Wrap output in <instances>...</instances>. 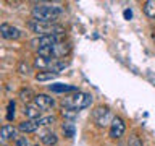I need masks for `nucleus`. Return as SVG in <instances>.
<instances>
[{"label":"nucleus","instance_id":"f257e3e1","mask_svg":"<svg viewBox=\"0 0 155 146\" xmlns=\"http://www.w3.org/2000/svg\"><path fill=\"white\" fill-rule=\"evenodd\" d=\"M32 18L34 21L41 23H55L57 18L63 15V8L60 5H52V3H39L32 8Z\"/></svg>","mask_w":155,"mask_h":146},{"label":"nucleus","instance_id":"f03ea898","mask_svg":"<svg viewBox=\"0 0 155 146\" xmlns=\"http://www.w3.org/2000/svg\"><path fill=\"white\" fill-rule=\"evenodd\" d=\"M61 104H63V107H66V109H73V110L79 112L82 109L91 107L92 94H89V92H82V91H76V92H73V94L66 96Z\"/></svg>","mask_w":155,"mask_h":146},{"label":"nucleus","instance_id":"7ed1b4c3","mask_svg":"<svg viewBox=\"0 0 155 146\" xmlns=\"http://www.w3.org/2000/svg\"><path fill=\"white\" fill-rule=\"evenodd\" d=\"M28 28L39 36H63L65 34V26L58 23H41L32 19L28 23Z\"/></svg>","mask_w":155,"mask_h":146},{"label":"nucleus","instance_id":"20e7f679","mask_svg":"<svg viewBox=\"0 0 155 146\" xmlns=\"http://www.w3.org/2000/svg\"><path fill=\"white\" fill-rule=\"evenodd\" d=\"M92 117H94L95 123L99 127H107V125H111L115 115L111 114V110L108 107H104V106H99L97 109L92 112Z\"/></svg>","mask_w":155,"mask_h":146},{"label":"nucleus","instance_id":"39448f33","mask_svg":"<svg viewBox=\"0 0 155 146\" xmlns=\"http://www.w3.org/2000/svg\"><path fill=\"white\" fill-rule=\"evenodd\" d=\"M0 36L7 39V41H16V39L23 36V31L10 23H2L0 24Z\"/></svg>","mask_w":155,"mask_h":146},{"label":"nucleus","instance_id":"423d86ee","mask_svg":"<svg viewBox=\"0 0 155 146\" xmlns=\"http://www.w3.org/2000/svg\"><path fill=\"white\" fill-rule=\"evenodd\" d=\"M124 131H126L124 120L121 119V117H116L115 115V119H113V122H111V125H110V138L120 140L121 136L124 135Z\"/></svg>","mask_w":155,"mask_h":146},{"label":"nucleus","instance_id":"0eeeda50","mask_svg":"<svg viewBox=\"0 0 155 146\" xmlns=\"http://www.w3.org/2000/svg\"><path fill=\"white\" fill-rule=\"evenodd\" d=\"M60 37H61V36H39V37H36V39H32L31 44H32L34 47H37V50H39V49L52 47V46H55V44L61 42Z\"/></svg>","mask_w":155,"mask_h":146},{"label":"nucleus","instance_id":"6e6552de","mask_svg":"<svg viewBox=\"0 0 155 146\" xmlns=\"http://www.w3.org/2000/svg\"><path fill=\"white\" fill-rule=\"evenodd\" d=\"M34 104H36L41 110H50L55 107V99H53L52 96L48 94H36V97H34Z\"/></svg>","mask_w":155,"mask_h":146},{"label":"nucleus","instance_id":"1a4fd4ad","mask_svg":"<svg viewBox=\"0 0 155 146\" xmlns=\"http://www.w3.org/2000/svg\"><path fill=\"white\" fill-rule=\"evenodd\" d=\"M41 119V117H39ZM39 119H34V120H24L21 122V123L18 125V130L23 131V133H34V131H37L39 128H41V120Z\"/></svg>","mask_w":155,"mask_h":146},{"label":"nucleus","instance_id":"9d476101","mask_svg":"<svg viewBox=\"0 0 155 146\" xmlns=\"http://www.w3.org/2000/svg\"><path fill=\"white\" fill-rule=\"evenodd\" d=\"M48 89L52 92H57V94H63V92H76L79 91L78 86L74 85H66V83H53V85H48Z\"/></svg>","mask_w":155,"mask_h":146},{"label":"nucleus","instance_id":"9b49d317","mask_svg":"<svg viewBox=\"0 0 155 146\" xmlns=\"http://www.w3.org/2000/svg\"><path fill=\"white\" fill-rule=\"evenodd\" d=\"M0 138L2 140H16L18 138V128L13 125H3L0 128Z\"/></svg>","mask_w":155,"mask_h":146},{"label":"nucleus","instance_id":"f8f14e48","mask_svg":"<svg viewBox=\"0 0 155 146\" xmlns=\"http://www.w3.org/2000/svg\"><path fill=\"white\" fill-rule=\"evenodd\" d=\"M24 115L28 117V120H34V119H39V117H41V109H39V107L34 104V102H29V104H26L24 106Z\"/></svg>","mask_w":155,"mask_h":146},{"label":"nucleus","instance_id":"ddd939ff","mask_svg":"<svg viewBox=\"0 0 155 146\" xmlns=\"http://www.w3.org/2000/svg\"><path fill=\"white\" fill-rule=\"evenodd\" d=\"M41 141L45 146H55L57 143H58V136H57V133L55 131H44V133L41 135Z\"/></svg>","mask_w":155,"mask_h":146},{"label":"nucleus","instance_id":"4468645a","mask_svg":"<svg viewBox=\"0 0 155 146\" xmlns=\"http://www.w3.org/2000/svg\"><path fill=\"white\" fill-rule=\"evenodd\" d=\"M53 63H55V60L41 57V55H37L36 58H34V65H36L37 68H47V71H50V68H52Z\"/></svg>","mask_w":155,"mask_h":146},{"label":"nucleus","instance_id":"2eb2a0df","mask_svg":"<svg viewBox=\"0 0 155 146\" xmlns=\"http://www.w3.org/2000/svg\"><path fill=\"white\" fill-rule=\"evenodd\" d=\"M61 131H63V135H65L66 138H73L74 133H76V127H74L73 122L66 120V122H63V123H61Z\"/></svg>","mask_w":155,"mask_h":146},{"label":"nucleus","instance_id":"dca6fc26","mask_svg":"<svg viewBox=\"0 0 155 146\" xmlns=\"http://www.w3.org/2000/svg\"><path fill=\"white\" fill-rule=\"evenodd\" d=\"M57 78V73H53V71H47V70H44V71H39L36 73V80L37 81H52V80H55Z\"/></svg>","mask_w":155,"mask_h":146},{"label":"nucleus","instance_id":"f3484780","mask_svg":"<svg viewBox=\"0 0 155 146\" xmlns=\"http://www.w3.org/2000/svg\"><path fill=\"white\" fill-rule=\"evenodd\" d=\"M144 13L147 15L149 18L155 19V0H147L144 3Z\"/></svg>","mask_w":155,"mask_h":146},{"label":"nucleus","instance_id":"a211bd4d","mask_svg":"<svg viewBox=\"0 0 155 146\" xmlns=\"http://www.w3.org/2000/svg\"><path fill=\"white\" fill-rule=\"evenodd\" d=\"M19 97H21L23 101H34V97H36V94L32 92V89L31 88H24V89H21L19 91Z\"/></svg>","mask_w":155,"mask_h":146},{"label":"nucleus","instance_id":"6ab92c4d","mask_svg":"<svg viewBox=\"0 0 155 146\" xmlns=\"http://www.w3.org/2000/svg\"><path fill=\"white\" fill-rule=\"evenodd\" d=\"M61 114H63V117L65 119H68L70 122H73L78 117V112L76 110H73V109H66V107H63V110H61Z\"/></svg>","mask_w":155,"mask_h":146},{"label":"nucleus","instance_id":"aec40b11","mask_svg":"<svg viewBox=\"0 0 155 146\" xmlns=\"http://www.w3.org/2000/svg\"><path fill=\"white\" fill-rule=\"evenodd\" d=\"M128 146H144V144H142V141L139 140V136L133 135L129 138V141H128Z\"/></svg>","mask_w":155,"mask_h":146},{"label":"nucleus","instance_id":"412c9836","mask_svg":"<svg viewBox=\"0 0 155 146\" xmlns=\"http://www.w3.org/2000/svg\"><path fill=\"white\" fill-rule=\"evenodd\" d=\"M13 117H15V102L10 101V104H8V112H7V120H13Z\"/></svg>","mask_w":155,"mask_h":146},{"label":"nucleus","instance_id":"4be33fe9","mask_svg":"<svg viewBox=\"0 0 155 146\" xmlns=\"http://www.w3.org/2000/svg\"><path fill=\"white\" fill-rule=\"evenodd\" d=\"M16 146H31V141H29L26 136H18L16 138Z\"/></svg>","mask_w":155,"mask_h":146},{"label":"nucleus","instance_id":"5701e85b","mask_svg":"<svg viewBox=\"0 0 155 146\" xmlns=\"http://www.w3.org/2000/svg\"><path fill=\"white\" fill-rule=\"evenodd\" d=\"M123 15H124V18H126V19H131V16H133V12H131V10H124V13H123Z\"/></svg>","mask_w":155,"mask_h":146},{"label":"nucleus","instance_id":"b1692460","mask_svg":"<svg viewBox=\"0 0 155 146\" xmlns=\"http://www.w3.org/2000/svg\"><path fill=\"white\" fill-rule=\"evenodd\" d=\"M0 140H2V138H0Z\"/></svg>","mask_w":155,"mask_h":146}]
</instances>
